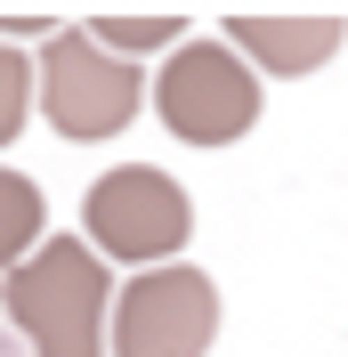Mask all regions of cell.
<instances>
[{
    "mask_svg": "<svg viewBox=\"0 0 348 357\" xmlns=\"http://www.w3.org/2000/svg\"><path fill=\"white\" fill-rule=\"evenodd\" d=\"M0 357H17V341H8V333H0Z\"/></svg>",
    "mask_w": 348,
    "mask_h": 357,
    "instance_id": "cell-11",
    "label": "cell"
},
{
    "mask_svg": "<svg viewBox=\"0 0 348 357\" xmlns=\"http://www.w3.org/2000/svg\"><path fill=\"white\" fill-rule=\"evenodd\" d=\"M33 106L49 114V130L57 138H113L130 130V114L146 106V73L130 57H106V49L89 41V33H49L41 57H33Z\"/></svg>",
    "mask_w": 348,
    "mask_h": 357,
    "instance_id": "cell-3",
    "label": "cell"
},
{
    "mask_svg": "<svg viewBox=\"0 0 348 357\" xmlns=\"http://www.w3.org/2000/svg\"><path fill=\"white\" fill-rule=\"evenodd\" d=\"M154 114L171 122V138L187 146H235L251 122H260V73L243 66L227 41H178L171 66L154 73Z\"/></svg>",
    "mask_w": 348,
    "mask_h": 357,
    "instance_id": "cell-4",
    "label": "cell"
},
{
    "mask_svg": "<svg viewBox=\"0 0 348 357\" xmlns=\"http://www.w3.org/2000/svg\"><path fill=\"white\" fill-rule=\"evenodd\" d=\"M49 33H57L49 17H0V41H49Z\"/></svg>",
    "mask_w": 348,
    "mask_h": 357,
    "instance_id": "cell-10",
    "label": "cell"
},
{
    "mask_svg": "<svg viewBox=\"0 0 348 357\" xmlns=\"http://www.w3.org/2000/svg\"><path fill=\"white\" fill-rule=\"evenodd\" d=\"M81 33H89L97 49H106V57H130V66H138L146 49H171L178 33H187V24H178V17H89Z\"/></svg>",
    "mask_w": 348,
    "mask_h": 357,
    "instance_id": "cell-8",
    "label": "cell"
},
{
    "mask_svg": "<svg viewBox=\"0 0 348 357\" xmlns=\"http://www.w3.org/2000/svg\"><path fill=\"white\" fill-rule=\"evenodd\" d=\"M211 341H219V284L203 268L162 260L113 292V325H106L113 357H203Z\"/></svg>",
    "mask_w": 348,
    "mask_h": 357,
    "instance_id": "cell-5",
    "label": "cell"
},
{
    "mask_svg": "<svg viewBox=\"0 0 348 357\" xmlns=\"http://www.w3.org/2000/svg\"><path fill=\"white\" fill-rule=\"evenodd\" d=\"M49 236V203H41V187L24 171H0V276L24 260V252Z\"/></svg>",
    "mask_w": 348,
    "mask_h": 357,
    "instance_id": "cell-7",
    "label": "cell"
},
{
    "mask_svg": "<svg viewBox=\"0 0 348 357\" xmlns=\"http://www.w3.org/2000/svg\"><path fill=\"white\" fill-rule=\"evenodd\" d=\"M81 236L97 260H122V268H162L178 260V244L195 236V203L171 171L154 162H113L97 171V187L81 195Z\"/></svg>",
    "mask_w": 348,
    "mask_h": 357,
    "instance_id": "cell-2",
    "label": "cell"
},
{
    "mask_svg": "<svg viewBox=\"0 0 348 357\" xmlns=\"http://www.w3.org/2000/svg\"><path fill=\"white\" fill-rule=\"evenodd\" d=\"M0 317L33 341V357H106L113 276L89 252V236H41L0 276Z\"/></svg>",
    "mask_w": 348,
    "mask_h": 357,
    "instance_id": "cell-1",
    "label": "cell"
},
{
    "mask_svg": "<svg viewBox=\"0 0 348 357\" xmlns=\"http://www.w3.org/2000/svg\"><path fill=\"white\" fill-rule=\"evenodd\" d=\"M24 114H33V57L17 41H0V146L24 130Z\"/></svg>",
    "mask_w": 348,
    "mask_h": 357,
    "instance_id": "cell-9",
    "label": "cell"
},
{
    "mask_svg": "<svg viewBox=\"0 0 348 357\" xmlns=\"http://www.w3.org/2000/svg\"><path fill=\"white\" fill-rule=\"evenodd\" d=\"M227 49H235L251 73H316L340 57L348 24L340 17H227L219 24Z\"/></svg>",
    "mask_w": 348,
    "mask_h": 357,
    "instance_id": "cell-6",
    "label": "cell"
}]
</instances>
